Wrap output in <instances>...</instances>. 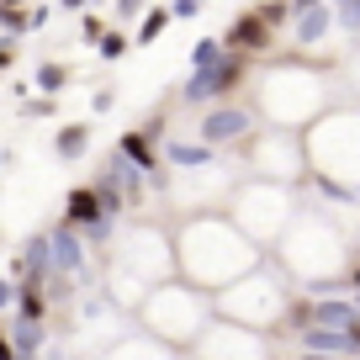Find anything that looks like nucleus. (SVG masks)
Wrapping results in <instances>:
<instances>
[{
    "mask_svg": "<svg viewBox=\"0 0 360 360\" xmlns=\"http://www.w3.org/2000/svg\"><path fill=\"white\" fill-rule=\"evenodd\" d=\"M328 22H334V32L355 37L360 32V0H328Z\"/></svg>",
    "mask_w": 360,
    "mask_h": 360,
    "instance_id": "19",
    "label": "nucleus"
},
{
    "mask_svg": "<svg viewBox=\"0 0 360 360\" xmlns=\"http://www.w3.org/2000/svg\"><path fill=\"white\" fill-rule=\"evenodd\" d=\"M22 16H27V32H37V27L48 22V11H43V6H32V11H22Z\"/></svg>",
    "mask_w": 360,
    "mask_h": 360,
    "instance_id": "29",
    "label": "nucleus"
},
{
    "mask_svg": "<svg viewBox=\"0 0 360 360\" xmlns=\"http://www.w3.org/2000/svg\"><path fill=\"white\" fill-rule=\"evenodd\" d=\"M138 11H143V0H117V16H122V22H133Z\"/></svg>",
    "mask_w": 360,
    "mask_h": 360,
    "instance_id": "27",
    "label": "nucleus"
},
{
    "mask_svg": "<svg viewBox=\"0 0 360 360\" xmlns=\"http://www.w3.org/2000/svg\"><path fill=\"white\" fill-rule=\"evenodd\" d=\"M328 32H334V22H328V0H313V6L292 11V43L297 48H318Z\"/></svg>",
    "mask_w": 360,
    "mask_h": 360,
    "instance_id": "12",
    "label": "nucleus"
},
{
    "mask_svg": "<svg viewBox=\"0 0 360 360\" xmlns=\"http://www.w3.org/2000/svg\"><path fill=\"white\" fill-rule=\"evenodd\" d=\"M175 259H180V270H186L191 286L217 292V286L238 281L244 270L259 265V244L233 217H196V223H186V233H180Z\"/></svg>",
    "mask_w": 360,
    "mask_h": 360,
    "instance_id": "1",
    "label": "nucleus"
},
{
    "mask_svg": "<svg viewBox=\"0 0 360 360\" xmlns=\"http://www.w3.org/2000/svg\"><path fill=\"white\" fill-rule=\"evenodd\" d=\"M6 6H27V0H6Z\"/></svg>",
    "mask_w": 360,
    "mask_h": 360,
    "instance_id": "35",
    "label": "nucleus"
},
{
    "mask_svg": "<svg viewBox=\"0 0 360 360\" xmlns=\"http://www.w3.org/2000/svg\"><path fill=\"white\" fill-rule=\"evenodd\" d=\"M255 106H233V101H223L217 96V106L212 112H202V143H212V148H233V143H244L249 133H255Z\"/></svg>",
    "mask_w": 360,
    "mask_h": 360,
    "instance_id": "8",
    "label": "nucleus"
},
{
    "mask_svg": "<svg viewBox=\"0 0 360 360\" xmlns=\"http://www.w3.org/2000/svg\"><path fill=\"white\" fill-rule=\"evenodd\" d=\"M0 360H11V339L6 334H0Z\"/></svg>",
    "mask_w": 360,
    "mask_h": 360,
    "instance_id": "32",
    "label": "nucleus"
},
{
    "mask_svg": "<svg viewBox=\"0 0 360 360\" xmlns=\"http://www.w3.org/2000/svg\"><path fill=\"white\" fill-rule=\"evenodd\" d=\"M223 307L233 313V323H249V328H270L276 323V307H281V286L270 281V276H238L233 281V297H223Z\"/></svg>",
    "mask_w": 360,
    "mask_h": 360,
    "instance_id": "4",
    "label": "nucleus"
},
{
    "mask_svg": "<svg viewBox=\"0 0 360 360\" xmlns=\"http://www.w3.org/2000/svg\"><path fill=\"white\" fill-rule=\"evenodd\" d=\"M96 48H101V58H122L127 48H133V37H127V32H112V27H106V32L96 37Z\"/></svg>",
    "mask_w": 360,
    "mask_h": 360,
    "instance_id": "21",
    "label": "nucleus"
},
{
    "mask_svg": "<svg viewBox=\"0 0 360 360\" xmlns=\"http://www.w3.org/2000/svg\"><path fill=\"white\" fill-rule=\"evenodd\" d=\"M302 6H313V0H286V16H292V11H302Z\"/></svg>",
    "mask_w": 360,
    "mask_h": 360,
    "instance_id": "31",
    "label": "nucleus"
},
{
    "mask_svg": "<svg viewBox=\"0 0 360 360\" xmlns=\"http://www.w3.org/2000/svg\"><path fill=\"white\" fill-rule=\"evenodd\" d=\"M196 11H202V0H175V6H169V16H180V22H191Z\"/></svg>",
    "mask_w": 360,
    "mask_h": 360,
    "instance_id": "24",
    "label": "nucleus"
},
{
    "mask_svg": "<svg viewBox=\"0 0 360 360\" xmlns=\"http://www.w3.org/2000/svg\"><path fill=\"white\" fill-rule=\"evenodd\" d=\"M223 53V37H202V43L191 48V69H202V64H212V58Z\"/></svg>",
    "mask_w": 360,
    "mask_h": 360,
    "instance_id": "22",
    "label": "nucleus"
},
{
    "mask_svg": "<svg viewBox=\"0 0 360 360\" xmlns=\"http://www.w3.org/2000/svg\"><path fill=\"white\" fill-rule=\"evenodd\" d=\"M117 106V90H96V96H90V112H112Z\"/></svg>",
    "mask_w": 360,
    "mask_h": 360,
    "instance_id": "25",
    "label": "nucleus"
},
{
    "mask_svg": "<svg viewBox=\"0 0 360 360\" xmlns=\"http://www.w3.org/2000/svg\"><path fill=\"white\" fill-rule=\"evenodd\" d=\"M286 22V0H265V6H255V11H244L233 27H228L223 48H233V53H255V48H265L270 37H276V27Z\"/></svg>",
    "mask_w": 360,
    "mask_h": 360,
    "instance_id": "7",
    "label": "nucleus"
},
{
    "mask_svg": "<svg viewBox=\"0 0 360 360\" xmlns=\"http://www.w3.org/2000/svg\"><path fill=\"white\" fill-rule=\"evenodd\" d=\"M0 48H11V37H6V32H0Z\"/></svg>",
    "mask_w": 360,
    "mask_h": 360,
    "instance_id": "34",
    "label": "nucleus"
},
{
    "mask_svg": "<svg viewBox=\"0 0 360 360\" xmlns=\"http://www.w3.org/2000/svg\"><path fill=\"white\" fill-rule=\"evenodd\" d=\"M90 217H101V202H96V186H75L64 202V223H90Z\"/></svg>",
    "mask_w": 360,
    "mask_h": 360,
    "instance_id": "18",
    "label": "nucleus"
},
{
    "mask_svg": "<svg viewBox=\"0 0 360 360\" xmlns=\"http://www.w3.org/2000/svg\"><path fill=\"white\" fill-rule=\"evenodd\" d=\"M117 154L133 159V165L148 175V169H159V138L148 133V127H127V133L117 138Z\"/></svg>",
    "mask_w": 360,
    "mask_h": 360,
    "instance_id": "14",
    "label": "nucleus"
},
{
    "mask_svg": "<svg viewBox=\"0 0 360 360\" xmlns=\"http://www.w3.org/2000/svg\"><path fill=\"white\" fill-rule=\"evenodd\" d=\"M58 11H85V0H58Z\"/></svg>",
    "mask_w": 360,
    "mask_h": 360,
    "instance_id": "30",
    "label": "nucleus"
},
{
    "mask_svg": "<svg viewBox=\"0 0 360 360\" xmlns=\"http://www.w3.org/2000/svg\"><path fill=\"white\" fill-rule=\"evenodd\" d=\"M43 349V318H11V360Z\"/></svg>",
    "mask_w": 360,
    "mask_h": 360,
    "instance_id": "15",
    "label": "nucleus"
},
{
    "mask_svg": "<svg viewBox=\"0 0 360 360\" xmlns=\"http://www.w3.org/2000/svg\"><path fill=\"white\" fill-rule=\"evenodd\" d=\"M307 143H323V154L318 148L307 154L318 165V175L355 186V165H349V154H355V112H318V127L307 133Z\"/></svg>",
    "mask_w": 360,
    "mask_h": 360,
    "instance_id": "3",
    "label": "nucleus"
},
{
    "mask_svg": "<svg viewBox=\"0 0 360 360\" xmlns=\"http://www.w3.org/2000/svg\"><path fill=\"white\" fill-rule=\"evenodd\" d=\"M143 318H148V328L154 334H165V339H196V328H207V318H212V302H207V292L202 286H191V281H154L143 292Z\"/></svg>",
    "mask_w": 360,
    "mask_h": 360,
    "instance_id": "2",
    "label": "nucleus"
},
{
    "mask_svg": "<svg viewBox=\"0 0 360 360\" xmlns=\"http://www.w3.org/2000/svg\"><path fill=\"white\" fill-rule=\"evenodd\" d=\"M265 90H281V106L270 117H292V122H302V117L318 112V75L307 64H281L265 75Z\"/></svg>",
    "mask_w": 360,
    "mask_h": 360,
    "instance_id": "5",
    "label": "nucleus"
},
{
    "mask_svg": "<svg viewBox=\"0 0 360 360\" xmlns=\"http://www.w3.org/2000/svg\"><path fill=\"white\" fill-rule=\"evenodd\" d=\"M175 22V16H169V6H148L143 16H138L133 22V43L138 48H148V43H159V37H165V27Z\"/></svg>",
    "mask_w": 360,
    "mask_h": 360,
    "instance_id": "16",
    "label": "nucleus"
},
{
    "mask_svg": "<svg viewBox=\"0 0 360 360\" xmlns=\"http://www.w3.org/2000/svg\"><path fill=\"white\" fill-rule=\"evenodd\" d=\"M101 32H106V22H101V16H85V43H96Z\"/></svg>",
    "mask_w": 360,
    "mask_h": 360,
    "instance_id": "28",
    "label": "nucleus"
},
{
    "mask_svg": "<svg viewBox=\"0 0 360 360\" xmlns=\"http://www.w3.org/2000/svg\"><path fill=\"white\" fill-rule=\"evenodd\" d=\"M0 69H11V48H0Z\"/></svg>",
    "mask_w": 360,
    "mask_h": 360,
    "instance_id": "33",
    "label": "nucleus"
},
{
    "mask_svg": "<svg viewBox=\"0 0 360 360\" xmlns=\"http://www.w3.org/2000/svg\"><path fill=\"white\" fill-rule=\"evenodd\" d=\"M16 302V276H0V307Z\"/></svg>",
    "mask_w": 360,
    "mask_h": 360,
    "instance_id": "26",
    "label": "nucleus"
},
{
    "mask_svg": "<svg viewBox=\"0 0 360 360\" xmlns=\"http://www.w3.org/2000/svg\"><path fill=\"white\" fill-rule=\"evenodd\" d=\"M297 339H302L307 355H360V334H339V328H318V323H297Z\"/></svg>",
    "mask_w": 360,
    "mask_h": 360,
    "instance_id": "11",
    "label": "nucleus"
},
{
    "mask_svg": "<svg viewBox=\"0 0 360 360\" xmlns=\"http://www.w3.org/2000/svg\"><path fill=\"white\" fill-rule=\"evenodd\" d=\"M307 323L318 328H339V334H360V307H355V292H339V297H318L307 307Z\"/></svg>",
    "mask_w": 360,
    "mask_h": 360,
    "instance_id": "10",
    "label": "nucleus"
},
{
    "mask_svg": "<svg viewBox=\"0 0 360 360\" xmlns=\"http://www.w3.org/2000/svg\"><path fill=\"white\" fill-rule=\"evenodd\" d=\"M159 159H165L169 169H202V165L217 159V148L202 143V138H169V143L159 148Z\"/></svg>",
    "mask_w": 360,
    "mask_h": 360,
    "instance_id": "13",
    "label": "nucleus"
},
{
    "mask_svg": "<svg viewBox=\"0 0 360 360\" xmlns=\"http://www.w3.org/2000/svg\"><path fill=\"white\" fill-rule=\"evenodd\" d=\"M22 112L27 117H53V96H37V101H27V96H22Z\"/></svg>",
    "mask_w": 360,
    "mask_h": 360,
    "instance_id": "23",
    "label": "nucleus"
},
{
    "mask_svg": "<svg viewBox=\"0 0 360 360\" xmlns=\"http://www.w3.org/2000/svg\"><path fill=\"white\" fill-rule=\"evenodd\" d=\"M96 186H106V191H117L127 207H143V196H148V175L133 165V159H122L112 148L106 154V165H101V175H96Z\"/></svg>",
    "mask_w": 360,
    "mask_h": 360,
    "instance_id": "9",
    "label": "nucleus"
},
{
    "mask_svg": "<svg viewBox=\"0 0 360 360\" xmlns=\"http://www.w3.org/2000/svg\"><path fill=\"white\" fill-rule=\"evenodd\" d=\"M64 85H69V69L64 64H37V90H43V96H58Z\"/></svg>",
    "mask_w": 360,
    "mask_h": 360,
    "instance_id": "20",
    "label": "nucleus"
},
{
    "mask_svg": "<svg viewBox=\"0 0 360 360\" xmlns=\"http://www.w3.org/2000/svg\"><path fill=\"white\" fill-rule=\"evenodd\" d=\"M53 148H58V159H85V148H90V122H64L58 127V138H53Z\"/></svg>",
    "mask_w": 360,
    "mask_h": 360,
    "instance_id": "17",
    "label": "nucleus"
},
{
    "mask_svg": "<svg viewBox=\"0 0 360 360\" xmlns=\"http://www.w3.org/2000/svg\"><path fill=\"white\" fill-rule=\"evenodd\" d=\"M238 79H244V53L223 48V53H217L212 64L191 69V79L180 85V101H186V106H207V101H217V96H228V90H233Z\"/></svg>",
    "mask_w": 360,
    "mask_h": 360,
    "instance_id": "6",
    "label": "nucleus"
}]
</instances>
